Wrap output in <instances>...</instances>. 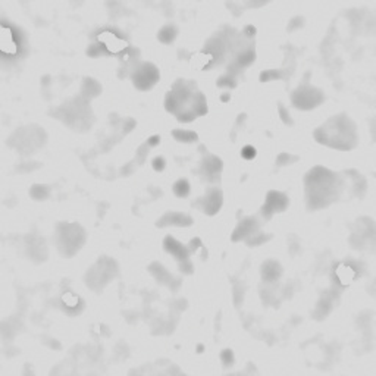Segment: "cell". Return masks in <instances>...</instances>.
Masks as SVG:
<instances>
[{
  "mask_svg": "<svg viewBox=\"0 0 376 376\" xmlns=\"http://www.w3.org/2000/svg\"><path fill=\"white\" fill-rule=\"evenodd\" d=\"M166 108L168 111L177 115L181 121L187 122L206 113V102L200 91L193 93L188 86L179 84L175 87V91L169 93L166 99Z\"/></svg>",
  "mask_w": 376,
  "mask_h": 376,
  "instance_id": "obj_1",
  "label": "cell"
},
{
  "mask_svg": "<svg viewBox=\"0 0 376 376\" xmlns=\"http://www.w3.org/2000/svg\"><path fill=\"white\" fill-rule=\"evenodd\" d=\"M159 80V72L152 64H143L133 74L134 86L138 90H150Z\"/></svg>",
  "mask_w": 376,
  "mask_h": 376,
  "instance_id": "obj_2",
  "label": "cell"
},
{
  "mask_svg": "<svg viewBox=\"0 0 376 376\" xmlns=\"http://www.w3.org/2000/svg\"><path fill=\"white\" fill-rule=\"evenodd\" d=\"M20 50V45L17 42V37L14 36L12 30L3 24H0V52L3 55L12 56L17 55Z\"/></svg>",
  "mask_w": 376,
  "mask_h": 376,
  "instance_id": "obj_3",
  "label": "cell"
},
{
  "mask_svg": "<svg viewBox=\"0 0 376 376\" xmlns=\"http://www.w3.org/2000/svg\"><path fill=\"white\" fill-rule=\"evenodd\" d=\"M99 43L105 47V50L111 52V53H119L124 52L127 49V42L122 40L121 37L115 36L111 31H103L97 36Z\"/></svg>",
  "mask_w": 376,
  "mask_h": 376,
  "instance_id": "obj_4",
  "label": "cell"
},
{
  "mask_svg": "<svg viewBox=\"0 0 376 376\" xmlns=\"http://www.w3.org/2000/svg\"><path fill=\"white\" fill-rule=\"evenodd\" d=\"M288 200L284 194H279L276 191H272L267 194V200H266V206L263 207V212L266 213V216H269V213L272 215L273 212H279L284 210L287 207Z\"/></svg>",
  "mask_w": 376,
  "mask_h": 376,
  "instance_id": "obj_5",
  "label": "cell"
},
{
  "mask_svg": "<svg viewBox=\"0 0 376 376\" xmlns=\"http://www.w3.org/2000/svg\"><path fill=\"white\" fill-rule=\"evenodd\" d=\"M165 248H166L171 254H174L177 259H179V260H184V259H187V256H188V250H187L181 243L175 241L174 238H166V241H165Z\"/></svg>",
  "mask_w": 376,
  "mask_h": 376,
  "instance_id": "obj_6",
  "label": "cell"
},
{
  "mask_svg": "<svg viewBox=\"0 0 376 376\" xmlns=\"http://www.w3.org/2000/svg\"><path fill=\"white\" fill-rule=\"evenodd\" d=\"M338 272V276H339V281L342 284H350L354 279V270L348 266H339V269L336 270Z\"/></svg>",
  "mask_w": 376,
  "mask_h": 376,
  "instance_id": "obj_7",
  "label": "cell"
},
{
  "mask_svg": "<svg viewBox=\"0 0 376 376\" xmlns=\"http://www.w3.org/2000/svg\"><path fill=\"white\" fill-rule=\"evenodd\" d=\"M174 193L178 197H187L190 194V182L185 179H179L174 185Z\"/></svg>",
  "mask_w": 376,
  "mask_h": 376,
  "instance_id": "obj_8",
  "label": "cell"
},
{
  "mask_svg": "<svg viewBox=\"0 0 376 376\" xmlns=\"http://www.w3.org/2000/svg\"><path fill=\"white\" fill-rule=\"evenodd\" d=\"M62 301H64V304L68 306V307H77L80 304V298L75 294H72V292H65L62 295Z\"/></svg>",
  "mask_w": 376,
  "mask_h": 376,
  "instance_id": "obj_9",
  "label": "cell"
},
{
  "mask_svg": "<svg viewBox=\"0 0 376 376\" xmlns=\"http://www.w3.org/2000/svg\"><path fill=\"white\" fill-rule=\"evenodd\" d=\"M174 137H177L179 141H184V143H191V141H196L197 140V135L194 133H187V131H175L174 133Z\"/></svg>",
  "mask_w": 376,
  "mask_h": 376,
  "instance_id": "obj_10",
  "label": "cell"
},
{
  "mask_svg": "<svg viewBox=\"0 0 376 376\" xmlns=\"http://www.w3.org/2000/svg\"><path fill=\"white\" fill-rule=\"evenodd\" d=\"M243 157L245 159H253V157H256V150L251 147V146H247V147H244L243 149Z\"/></svg>",
  "mask_w": 376,
  "mask_h": 376,
  "instance_id": "obj_11",
  "label": "cell"
},
{
  "mask_svg": "<svg viewBox=\"0 0 376 376\" xmlns=\"http://www.w3.org/2000/svg\"><path fill=\"white\" fill-rule=\"evenodd\" d=\"M153 168H155L156 171L165 169V160L162 157H156L155 160H153Z\"/></svg>",
  "mask_w": 376,
  "mask_h": 376,
  "instance_id": "obj_12",
  "label": "cell"
},
{
  "mask_svg": "<svg viewBox=\"0 0 376 376\" xmlns=\"http://www.w3.org/2000/svg\"><path fill=\"white\" fill-rule=\"evenodd\" d=\"M157 143H159V137H152V138L149 140V144H150V146H156Z\"/></svg>",
  "mask_w": 376,
  "mask_h": 376,
  "instance_id": "obj_13",
  "label": "cell"
}]
</instances>
